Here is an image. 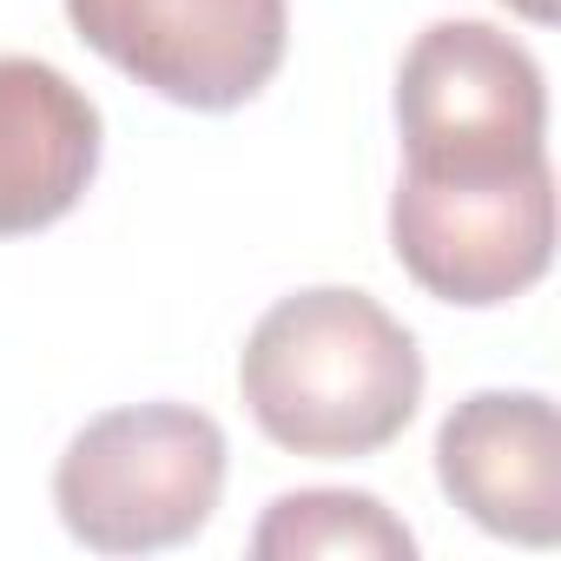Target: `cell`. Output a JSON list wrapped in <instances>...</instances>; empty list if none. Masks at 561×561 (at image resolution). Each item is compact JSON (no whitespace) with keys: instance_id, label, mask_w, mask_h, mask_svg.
I'll return each instance as SVG.
<instances>
[{"instance_id":"obj_1","label":"cell","mask_w":561,"mask_h":561,"mask_svg":"<svg viewBox=\"0 0 561 561\" xmlns=\"http://www.w3.org/2000/svg\"><path fill=\"white\" fill-rule=\"evenodd\" d=\"M238 397L277 449L351 462L410 430L423 403V351L370 291L311 285L251 324Z\"/></svg>"},{"instance_id":"obj_2","label":"cell","mask_w":561,"mask_h":561,"mask_svg":"<svg viewBox=\"0 0 561 561\" xmlns=\"http://www.w3.org/2000/svg\"><path fill=\"white\" fill-rule=\"evenodd\" d=\"M225 495V430L192 403H126L93 416L60 469L54 508L93 554H159L192 541Z\"/></svg>"},{"instance_id":"obj_3","label":"cell","mask_w":561,"mask_h":561,"mask_svg":"<svg viewBox=\"0 0 561 561\" xmlns=\"http://www.w3.org/2000/svg\"><path fill=\"white\" fill-rule=\"evenodd\" d=\"M403 172L495 179L548 159V80L522 41L489 21H436L397 67Z\"/></svg>"},{"instance_id":"obj_4","label":"cell","mask_w":561,"mask_h":561,"mask_svg":"<svg viewBox=\"0 0 561 561\" xmlns=\"http://www.w3.org/2000/svg\"><path fill=\"white\" fill-rule=\"evenodd\" d=\"M390 251L443 305H515L554 264V165L541 159L495 179L403 172L390 192Z\"/></svg>"},{"instance_id":"obj_5","label":"cell","mask_w":561,"mask_h":561,"mask_svg":"<svg viewBox=\"0 0 561 561\" xmlns=\"http://www.w3.org/2000/svg\"><path fill=\"white\" fill-rule=\"evenodd\" d=\"M73 34L146 93L192 113H238L285 67V0H67Z\"/></svg>"},{"instance_id":"obj_6","label":"cell","mask_w":561,"mask_h":561,"mask_svg":"<svg viewBox=\"0 0 561 561\" xmlns=\"http://www.w3.org/2000/svg\"><path fill=\"white\" fill-rule=\"evenodd\" d=\"M443 495L489 535L554 548L561 535V436L541 390H476L436 430Z\"/></svg>"},{"instance_id":"obj_7","label":"cell","mask_w":561,"mask_h":561,"mask_svg":"<svg viewBox=\"0 0 561 561\" xmlns=\"http://www.w3.org/2000/svg\"><path fill=\"white\" fill-rule=\"evenodd\" d=\"M106 152V119L54 60L0 54V238L60 225Z\"/></svg>"},{"instance_id":"obj_8","label":"cell","mask_w":561,"mask_h":561,"mask_svg":"<svg viewBox=\"0 0 561 561\" xmlns=\"http://www.w3.org/2000/svg\"><path fill=\"white\" fill-rule=\"evenodd\" d=\"M257 561H311V554H344V561H410L416 535L364 489H291L264 508L251 528Z\"/></svg>"},{"instance_id":"obj_9","label":"cell","mask_w":561,"mask_h":561,"mask_svg":"<svg viewBox=\"0 0 561 561\" xmlns=\"http://www.w3.org/2000/svg\"><path fill=\"white\" fill-rule=\"evenodd\" d=\"M502 8H515L522 21H535V27H548V21L561 14V0H502Z\"/></svg>"}]
</instances>
